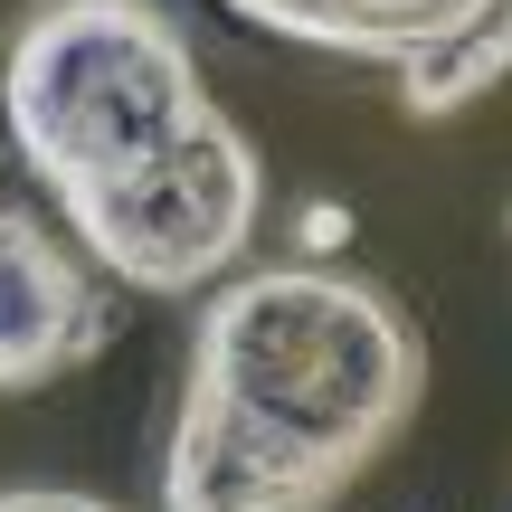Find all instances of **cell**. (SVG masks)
Segmentation results:
<instances>
[{"instance_id": "1", "label": "cell", "mask_w": 512, "mask_h": 512, "mask_svg": "<svg viewBox=\"0 0 512 512\" xmlns=\"http://www.w3.org/2000/svg\"><path fill=\"white\" fill-rule=\"evenodd\" d=\"M0 124L76 247L133 294H209L256 238L266 162L162 0H29Z\"/></svg>"}, {"instance_id": "2", "label": "cell", "mask_w": 512, "mask_h": 512, "mask_svg": "<svg viewBox=\"0 0 512 512\" xmlns=\"http://www.w3.org/2000/svg\"><path fill=\"white\" fill-rule=\"evenodd\" d=\"M427 399V332L351 266L209 285L162 456V512H332Z\"/></svg>"}, {"instance_id": "3", "label": "cell", "mask_w": 512, "mask_h": 512, "mask_svg": "<svg viewBox=\"0 0 512 512\" xmlns=\"http://www.w3.org/2000/svg\"><path fill=\"white\" fill-rule=\"evenodd\" d=\"M105 342L114 294L95 285V266L57 247V228H38L29 209H0V399L48 389L57 370L95 361Z\"/></svg>"}, {"instance_id": "4", "label": "cell", "mask_w": 512, "mask_h": 512, "mask_svg": "<svg viewBox=\"0 0 512 512\" xmlns=\"http://www.w3.org/2000/svg\"><path fill=\"white\" fill-rule=\"evenodd\" d=\"M219 10L256 38H285V48H313V57H361V67L399 76L427 48L465 38L503 0H219Z\"/></svg>"}, {"instance_id": "5", "label": "cell", "mask_w": 512, "mask_h": 512, "mask_svg": "<svg viewBox=\"0 0 512 512\" xmlns=\"http://www.w3.org/2000/svg\"><path fill=\"white\" fill-rule=\"evenodd\" d=\"M512 76V0L503 10H484L465 38H446V48H427L418 67H399V114L408 124H437V114H465L484 105Z\"/></svg>"}, {"instance_id": "6", "label": "cell", "mask_w": 512, "mask_h": 512, "mask_svg": "<svg viewBox=\"0 0 512 512\" xmlns=\"http://www.w3.org/2000/svg\"><path fill=\"white\" fill-rule=\"evenodd\" d=\"M0 512H124V503L76 494V484H10V494H0Z\"/></svg>"}, {"instance_id": "7", "label": "cell", "mask_w": 512, "mask_h": 512, "mask_svg": "<svg viewBox=\"0 0 512 512\" xmlns=\"http://www.w3.org/2000/svg\"><path fill=\"white\" fill-rule=\"evenodd\" d=\"M0 133H10V124H0Z\"/></svg>"}]
</instances>
